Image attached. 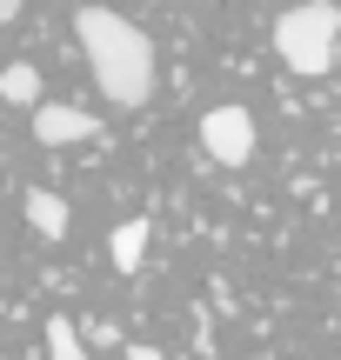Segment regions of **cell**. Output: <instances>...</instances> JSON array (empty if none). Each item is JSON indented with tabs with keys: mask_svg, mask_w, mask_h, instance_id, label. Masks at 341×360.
<instances>
[{
	"mask_svg": "<svg viewBox=\"0 0 341 360\" xmlns=\"http://www.w3.org/2000/svg\"><path fill=\"white\" fill-rule=\"evenodd\" d=\"M74 34H80V53L94 67V87L114 107H147V94H154V47H147L141 27L120 20L114 7H80Z\"/></svg>",
	"mask_w": 341,
	"mask_h": 360,
	"instance_id": "6da1fadb",
	"label": "cell"
},
{
	"mask_svg": "<svg viewBox=\"0 0 341 360\" xmlns=\"http://www.w3.org/2000/svg\"><path fill=\"white\" fill-rule=\"evenodd\" d=\"M335 27H341V7L335 0H302V7H288L275 20V53L288 74L302 80H321L335 74Z\"/></svg>",
	"mask_w": 341,
	"mask_h": 360,
	"instance_id": "7a4b0ae2",
	"label": "cell"
},
{
	"mask_svg": "<svg viewBox=\"0 0 341 360\" xmlns=\"http://www.w3.org/2000/svg\"><path fill=\"white\" fill-rule=\"evenodd\" d=\"M201 147H208V160H221V167H248L254 160V114L248 107H208L201 114Z\"/></svg>",
	"mask_w": 341,
	"mask_h": 360,
	"instance_id": "3957f363",
	"label": "cell"
},
{
	"mask_svg": "<svg viewBox=\"0 0 341 360\" xmlns=\"http://www.w3.org/2000/svg\"><path fill=\"white\" fill-rule=\"evenodd\" d=\"M94 114L87 107H67V101H34V141L40 147H74V141H94Z\"/></svg>",
	"mask_w": 341,
	"mask_h": 360,
	"instance_id": "277c9868",
	"label": "cell"
},
{
	"mask_svg": "<svg viewBox=\"0 0 341 360\" xmlns=\"http://www.w3.org/2000/svg\"><path fill=\"white\" fill-rule=\"evenodd\" d=\"M27 227H34L40 240H61V233H67V200L47 193V187H34V193H27Z\"/></svg>",
	"mask_w": 341,
	"mask_h": 360,
	"instance_id": "5b68a950",
	"label": "cell"
},
{
	"mask_svg": "<svg viewBox=\"0 0 341 360\" xmlns=\"http://www.w3.org/2000/svg\"><path fill=\"white\" fill-rule=\"evenodd\" d=\"M107 254H114L120 274H141V260H147V220H120L114 240H107Z\"/></svg>",
	"mask_w": 341,
	"mask_h": 360,
	"instance_id": "8992f818",
	"label": "cell"
},
{
	"mask_svg": "<svg viewBox=\"0 0 341 360\" xmlns=\"http://www.w3.org/2000/svg\"><path fill=\"white\" fill-rule=\"evenodd\" d=\"M0 101H7V107H34V101H40V74H34L27 60L0 67Z\"/></svg>",
	"mask_w": 341,
	"mask_h": 360,
	"instance_id": "52a82bcc",
	"label": "cell"
},
{
	"mask_svg": "<svg viewBox=\"0 0 341 360\" xmlns=\"http://www.w3.org/2000/svg\"><path fill=\"white\" fill-rule=\"evenodd\" d=\"M47 360H87V340H80V327L67 321V314L47 321Z\"/></svg>",
	"mask_w": 341,
	"mask_h": 360,
	"instance_id": "ba28073f",
	"label": "cell"
},
{
	"mask_svg": "<svg viewBox=\"0 0 341 360\" xmlns=\"http://www.w3.org/2000/svg\"><path fill=\"white\" fill-rule=\"evenodd\" d=\"M87 340H94V347H120V334H114L107 321H94V327H87Z\"/></svg>",
	"mask_w": 341,
	"mask_h": 360,
	"instance_id": "9c48e42d",
	"label": "cell"
},
{
	"mask_svg": "<svg viewBox=\"0 0 341 360\" xmlns=\"http://www.w3.org/2000/svg\"><path fill=\"white\" fill-rule=\"evenodd\" d=\"M20 7H27V0H0V27H7V20H13Z\"/></svg>",
	"mask_w": 341,
	"mask_h": 360,
	"instance_id": "30bf717a",
	"label": "cell"
},
{
	"mask_svg": "<svg viewBox=\"0 0 341 360\" xmlns=\"http://www.w3.org/2000/svg\"><path fill=\"white\" fill-rule=\"evenodd\" d=\"M128 360H161V354L154 347H128Z\"/></svg>",
	"mask_w": 341,
	"mask_h": 360,
	"instance_id": "8fae6325",
	"label": "cell"
},
{
	"mask_svg": "<svg viewBox=\"0 0 341 360\" xmlns=\"http://www.w3.org/2000/svg\"><path fill=\"white\" fill-rule=\"evenodd\" d=\"M335 67H341V27H335Z\"/></svg>",
	"mask_w": 341,
	"mask_h": 360,
	"instance_id": "7c38bea8",
	"label": "cell"
}]
</instances>
